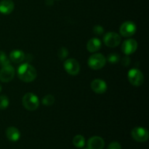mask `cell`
<instances>
[{
  "label": "cell",
  "instance_id": "cell-17",
  "mask_svg": "<svg viewBox=\"0 0 149 149\" xmlns=\"http://www.w3.org/2000/svg\"><path fill=\"white\" fill-rule=\"evenodd\" d=\"M73 144L75 147L78 148H83L85 144V139L84 136L81 135H77L73 138Z\"/></svg>",
  "mask_w": 149,
  "mask_h": 149
},
{
  "label": "cell",
  "instance_id": "cell-6",
  "mask_svg": "<svg viewBox=\"0 0 149 149\" xmlns=\"http://www.w3.org/2000/svg\"><path fill=\"white\" fill-rule=\"evenodd\" d=\"M137 31V26L132 21L124 22L120 26L119 32L124 37H130L133 36Z\"/></svg>",
  "mask_w": 149,
  "mask_h": 149
},
{
  "label": "cell",
  "instance_id": "cell-19",
  "mask_svg": "<svg viewBox=\"0 0 149 149\" xmlns=\"http://www.w3.org/2000/svg\"><path fill=\"white\" fill-rule=\"evenodd\" d=\"M10 104V100L6 95H0V110H4Z\"/></svg>",
  "mask_w": 149,
  "mask_h": 149
},
{
  "label": "cell",
  "instance_id": "cell-29",
  "mask_svg": "<svg viewBox=\"0 0 149 149\" xmlns=\"http://www.w3.org/2000/svg\"><path fill=\"white\" fill-rule=\"evenodd\" d=\"M58 1H60V0H58Z\"/></svg>",
  "mask_w": 149,
  "mask_h": 149
},
{
  "label": "cell",
  "instance_id": "cell-7",
  "mask_svg": "<svg viewBox=\"0 0 149 149\" xmlns=\"http://www.w3.org/2000/svg\"><path fill=\"white\" fill-rule=\"evenodd\" d=\"M64 68L68 74L76 76L79 73L80 65L78 61L74 58H69L66 60L63 63Z\"/></svg>",
  "mask_w": 149,
  "mask_h": 149
},
{
  "label": "cell",
  "instance_id": "cell-28",
  "mask_svg": "<svg viewBox=\"0 0 149 149\" xmlns=\"http://www.w3.org/2000/svg\"><path fill=\"white\" fill-rule=\"evenodd\" d=\"M83 149H89L88 148H83Z\"/></svg>",
  "mask_w": 149,
  "mask_h": 149
},
{
  "label": "cell",
  "instance_id": "cell-18",
  "mask_svg": "<svg viewBox=\"0 0 149 149\" xmlns=\"http://www.w3.org/2000/svg\"><path fill=\"white\" fill-rule=\"evenodd\" d=\"M55 97L52 95H47L42 98V103L46 106H50L55 103Z\"/></svg>",
  "mask_w": 149,
  "mask_h": 149
},
{
  "label": "cell",
  "instance_id": "cell-12",
  "mask_svg": "<svg viewBox=\"0 0 149 149\" xmlns=\"http://www.w3.org/2000/svg\"><path fill=\"white\" fill-rule=\"evenodd\" d=\"M104 146V141L99 136L92 137L87 142V148L89 149H103Z\"/></svg>",
  "mask_w": 149,
  "mask_h": 149
},
{
  "label": "cell",
  "instance_id": "cell-8",
  "mask_svg": "<svg viewBox=\"0 0 149 149\" xmlns=\"http://www.w3.org/2000/svg\"><path fill=\"white\" fill-rule=\"evenodd\" d=\"M131 135L135 141L140 143L146 142L148 139V130L146 128L141 127L133 128L131 132Z\"/></svg>",
  "mask_w": 149,
  "mask_h": 149
},
{
  "label": "cell",
  "instance_id": "cell-5",
  "mask_svg": "<svg viewBox=\"0 0 149 149\" xmlns=\"http://www.w3.org/2000/svg\"><path fill=\"white\" fill-rule=\"evenodd\" d=\"M103 42L109 47H116L121 42V36L116 32H109L103 36Z\"/></svg>",
  "mask_w": 149,
  "mask_h": 149
},
{
  "label": "cell",
  "instance_id": "cell-16",
  "mask_svg": "<svg viewBox=\"0 0 149 149\" xmlns=\"http://www.w3.org/2000/svg\"><path fill=\"white\" fill-rule=\"evenodd\" d=\"M101 48V42L97 38L90 39L87 44V49L90 52H96Z\"/></svg>",
  "mask_w": 149,
  "mask_h": 149
},
{
  "label": "cell",
  "instance_id": "cell-4",
  "mask_svg": "<svg viewBox=\"0 0 149 149\" xmlns=\"http://www.w3.org/2000/svg\"><path fill=\"white\" fill-rule=\"evenodd\" d=\"M128 80L132 85L139 87L143 84L144 76L139 69L132 68L128 72Z\"/></svg>",
  "mask_w": 149,
  "mask_h": 149
},
{
  "label": "cell",
  "instance_id": "cell-2",
  "mask_svg": "<svg viewBox=\"0 0 149 149\" xmlns=\"http://www.w3.org/2000/svg\"><path fill=\"white\" fill-rule=\"evenodd\" d=\"M23 106L29 111H35L39 106V100L37 96L32 93H28L22 99Z\"/></svg>",
  "mask_w": 149,
  "mask_h": 149
},
{
  "label": "cell",
  "instance_id": "cell-13",
  "mask_svg": "<svg viewBox=\"0 0 149 149\" xmlns=\"http://www.w3.org/2000/svg\"><path fill=\"white\" fill-rule=\"evenodd\" d=\"M15 4L13 0H2L0 2V13L4 15H9L14 10Z\"/></svg>",
  "mask_w": 149,
  "mask_h": 149
},
{
  "label": "cell",
  "instance_id": "cell-27",
  "mask_svg": "<svg viewBox=\"0 0 149 149\" xmlns=\"http://www.w3.org/2000/svg\"><path fill=\"white\" fill-rule=\"evenodd\" d=\"M1 90H2V87H1V84H0V92L1 91Z\"/></svg>",
  "mask_w": 149,
  "mask_h": 149
},
{
  "label": "cell",
  "instance_id": "cell-10",
  "mask_svg": "<svg viewBox=\"0 0 149 149\" xmlns=\"http://www.w3.org/2000/svg\"><path fill=\"white\" fill-rule=\"evenodd\" d=\"M138 42L134 39H126L122 45V51L126 55L133 54L138 49Z\"/></svg>",
  "mask_w": 149,
  "mask_h": 149
},
{
  "label": "cell",
  "instance_id": "cell-3",
  "mask_svg": "<svg viewBox=\"0 0 149 149\" xmlns=\"http://www.w3.org/2000/svg\"><path fill=\"white\" fill-rule=\"evenodd\" d=\"M88 65L93 70H100L105 66L106 63V58L100 53H95L89 58Z\"/></svg>",
  "mask_w": 149,
  "mask_h": 149
},
{
  "label": "cell",
  "instance_id": "cell-25",
  "mask_svg": "<svg viewBox=\"0 0 149 149\" xmlns=\"http://www.w3.org/2000/svg\"><path fill=\"white\" fill-rule=\"evenodd\" d=\"M108 149H122V146L118 142H112L109 144Z\"/></svg>",
  "mask_w": 149,
  "mask_h": 149
},
{
  "label": "cell",
  "instance_id": "cell-21",
  "mask_svg": "<svg viewBox=\"0 0 149 149\" xmlns=\"http://www.w3.org/2000/svg\"><path fill=\"white\" fill-rule=\"evenodd\" d=\"M106 61H108L111 64L117 63L120 61V56L117 53H111L108 55V58Z\"/></svg>",
  "mask_w": 149,
  "mask_h": 149
},
{
  "label": "cell",
  "instance_id": "cell-15",
  "mask_svg": "<svg viewBox=\"0 0 149 149\" xmlns=\"http://www.w3.org/2000/svg\"><path fill=\"white\" fill-rule=\"evenodd\" d=\"M25 59L24 52L20 49H14L10 54V60L15 63H20Z\"/></svg>",
  "mask_w": 149,
  "mask_h": 149
},
{
  "label": "cell",
  "instance_id": "cell-9",
  "mask_svg": "<svg viewBox=\"0 0 149 149\" xmlns=\"http://www.w3.org/2000/svg\"><path fill=\"white\" fill-rule=\"evenodd\" d=\"M15 74V68L10 64L3 66L0 71V80L4 83L10 82L14 78Z\"/></svg>",
  "mask_w": 149,
  "mask_h": 149
},
{
  "label": "cell",
  "instance_id": "cell-24",
  "mask_svg": "<svg viewBox=\"0 0 149 149\" xmlns=\"http://www.w3.org/2000/svg\"><path fill=\"white\" fill-rule=\"evenodd\" d=\"M121 63L123 66L127 67L130 64V58L128 56H125L124 58H122V61H121Z\"/></svg>",
  "mask_w": 149,
  "mask_h": 149
},
{
  "label": "cell",
  "instance_id": "cell-26",
  "mask_svg": "<svg viewBox=\"0 0 149 149\" xmlns=\"http://www.w3.org/2000/svg\"><path fill=\"white\" fill-rule=\"evenodd\" d=\"M45 4L47 6H52L54 4V0H45Z\"/></svg>",
  "mask_w": 149,
  "mask_h": 149
},
{
  "label": "cell",
  "instance_id": "cell-11",
  "mask_svg": "<svg viewBox=\"0 0 149 149\" xmlns=\"http://www.w3.org/2000/svg\"><path fill=\"white\" fill-rule=\"evenodd\" d=\"M91 89L97 94H103L107 90V84L106 81L100 79H95L91 82Z\"/></svg>",
  "mask_w": 149,
  "mask_h": 149
},
{
  "label": "cell",
  "instance_id": "cell-20",
  "mask_svg": "<svg viewBox=\"0 0 149 149\" xmlns=\"http://www.w3.org/2000/svg\"><path fill=\"white\" fill-rule=\"evenodd\" d=\"M10 65V59L3 51L0 50V65L1 67Z\"/></svg>",
  "mask_w": 149,
  "mask_h": 149
},
{
  "label": "cell",
  "instance_id": "cell-22",
  "mask_svg": "<svg viewBox=\"0 0 149 149\" xmlns=\"http://www.w3.org/2000/svg\"><path fill=\"white\" fill-rule=\"evenodd\" d=\"M68 55V50L65 47H61L58 49V56L61 60H64L67 58Z\"/></svg>",
  "mask_w": 149,
  "mask_h": 149
},
{
  "label": "cell",
  "instance_id": "cell-1",
  "mask_svg": "<svg viewBox=\"0 0 149 149\" xmlns=\"http://www.w3.org/2000/svg\"><path fill=\"white\" fill-rule=\"evenodd\" d=\"M17 77L21 81L27 83L34 81L37 77L36 68L29 63H25L20 65L17 68Z\"/></svg>",
  "mask_w": 149,
  "mask_h": 149
},
{
  "label": "cell",
  "instance_id": "cell-14",
  "mask_svg": "<svg viewBox=\"0 0 149 149\" xmlns=\"http://www.w3.org/2000/svg\"><path fill=\"white\" fill-rule=\"evenodd\" d=\"M6 136L9 141L16 142L20 138V132L17 128L15 127H10L6 130Z\"/></svg>",
  "mask_w": 149,
  "mask_h": 149
},
{
  "label": "cell",
  "instance_id": "cell-23",
  "mask_svg": "<svg viewBox=\"0 0 149 149\" xmlns=\"http://www.w3.org/2000/svg\"><path fill=\"white\" fill-rule=\"evenodd\" d=\"M93 32L96 35H101L104 33V29L101 26L97 25V26H95L94 28H93Z\"/></svg>",
  "mask_w": 149,
  "mask_h": 149
}]
</instances>
